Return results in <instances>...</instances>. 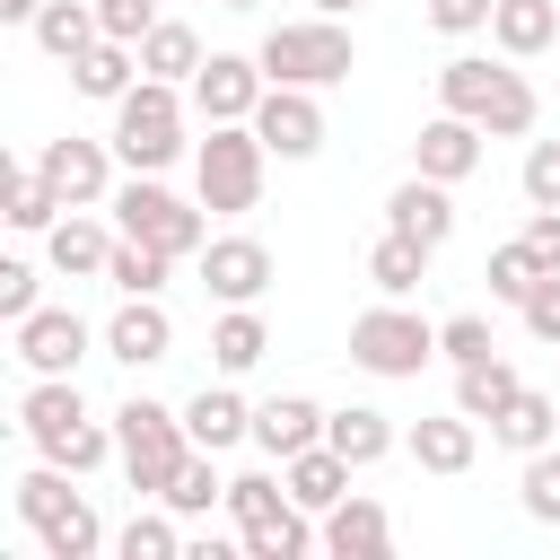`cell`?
Masks as SVG:
<instances>
[{
	"instance_id": "obj_46",
	"label": "cell",
	"mask_w": 560,
	"mask_h": 560,
	"mask_svg": "<svg viewBox=\"0 0 560 560\" xmlns=\"http://www.w3.org/2000/svg\"><path fill=\"white\" fill-rule=\"evenodd\" d=\"M0 315H35V271L26 262H0Z\"/></svg>"
},
{
	"instance_id": "obj_1",
	"label": "cell",
	"mask_w": 560,
	"mask_h": 560,
	"mask_svg": "<svg viewBox=\"0 0 560 560\" xmlns=\"http://www.w3.org/2000/svg\"><path fill=\"white\" fill-rule=\"evenodd\" d=\"M438 96L455 114H472L481 131H534V88L516 70H499V61H446L438 70Z\"/></svg>"
},
{
	"instance_id": "obj_48",
	"label": "cell",
	"mask_w": 560,
	"mask_h": 560,
	"mask_svg": "<svg viewBox=\"0 0 560 560\" xmlns=\"http://www.w3.org/2000/svg\"><path fill=\"white\" fill-rule=\"evenodd\" d=\"M525 245H534V254L560 271V210H534V219H525Z\"/></svg>"
},
{
	"instance_id": "obj_22",
	"label": "cell",
	"mask_w": 560,
	"mask_h": 560,
	"mask_svg": "<svg viewBox=\"0 0 560 560\" xmlns=\"http://www.w3.org/2000/svg\"><path fill=\"white\" fill-rule=\"evenodd\" d=\"M35 35H44V52H61V61H79L105 26H96V9H79V0H44L35 9Z\"/></svg>"
},
{
	"instance_id": "obj_40",
	"label": "cell",
	"mask_w": 560,
	"mask_h": 560,
	"mask_svg": "<svg viewBox=\"0 0 560 560\" xmlns=\"http://www.w3.org/2000/svg\"><path fill=\"white\" fill-rule=\"evenodd\" d=\"M525 508H534L542 525H560V455H542V446H534V464H525Z\"/></svg>"
},
{
	"instance_id": "obj_51",
	"label": "cell",
	"mask_w": 560,
	"mask_h": 560,
	"mask_svg": "<svg viewBox=\"0 0 560 560\" xmlns=\"http://www.w3.org/2000/svg\"><path fill=\"white\" fill-rule=\"evenodd\" d=\"M228 9H254V0H228Z\"/></svg>"
},
{
	"instance_id": "obj_33",
	"label": "cell",
	"mask_w": 560,
	"mask_h": 560,
	"mask_svg": "<svg viewBox=\"0 0 560 560\" xmlns=\"http://www.w3.org/2000/svg\"><path fill=\"white\" fill-rule=\"evenodd\" d=\"M210 359H219V368H254V359H262V315H245V306H236V315H219Z\"/></svg>"
},
{
	"instance_id": "obj_20",
	"label": "cell",
	"mask_w": 560,
	"mask_h": 560,
	"mask_svg": "<svg viewBox=\"0 0 560 560\" xmlns=\"http://www.w3.org/2000/svg\"><path fill=\"white\" fill-rule=\"evenodd\" d=\"M131 61H140V44H122V35H96V44L70 61V79H79L88 96H122V88H131Z\"/></svg>"
},
{
	"instance_id": "obj_4",
	"label": "cell",
	"mask_w": 560,
	"mask_h": 560,
	"mask_svg": "<svg viewBox=\"0 0 560 560\" xmlns=\"http://www.w3.org/2000/svg\"><path fill=\"white\" fill-rule=\"evenodd\" d=\"M175 140H184V105H175L166 79H140V88L114 96V149H122L131 166H166Z\"/></svg>"
},
{
	"instance_id": "obj_12",
	"label": "cell",
	"mask_w": 560,
	"mask_h": 560,
	"mask_svg": "<svg viewBox=\"0 0 560 560\" xmlns=\"http://www.w3.org/2000/svg\"><path fill=\"white\" fill-rule=\"evenodd\" d=\"M385 228H402L411 245H446V228H455V201L438 192V175H411V184H394V201H385Z\"/></svg>"
},
{
	"instance_id": "obj_47",
	"label": "cell",
	"mask_w": 560,
	"mask_h": 560,
	"mask_svg": "<svg viewBox=\"0 0 560 560\" xmlns=\"http://www.w3.org/2000/svg\"><path fill=\"white\" fill-rule=\"evenodd\" d=\"M490 9H499V0H429V18H438L446 35H464V26H490Z\"/></svg>"
},
{
	"instance_id": "obj_34",
	"label": "cell",
	"mask_w": 560,
	"mask_h": 560,
	"mask_svg": "<svg viewBox=\"0 0 560 560\" xmlns=\"http://www.w3.org/2000/svg\"><path fill=\"white\" fill-rule=\"evenodd\" d=\"M70 420H88L79 385H61V376H52V385H35V394H26V429H35V438H52V429H70Z\"/></svg>"
},
{
	"instance_id": "obj_2",
	"label": "cell",
	"mask_w": 560,
	"mask_h": 560,
	"mask_svg": "<svg viewBox=\"0 0 560 560\" xmlns=\"http://www.w3.org/2000/svg\"><path fill=\"white\" fill-rule=\"evenodd\" d=\"M262 70H271V79H289V88L350 79V35L332 26V9H324V18H289V26H271V35H262Z\"/></svg>"
},
{
	"instance_id": "obj_36",
	"label": "cell",
	"mask_w": 560,
	"mask_h": 560,
	"mask_svg": "<svg viewBox=\"0 0 560 560\" xmlns=\"http://www.w3.org/2000/svg\"><path fill=\"white\" fill-rule=\"evenodd\" d=\"M52 464H70V472H88V464H105V429L96 420H70V429H52V438H35Z\"/></svg>"
},
{
	"instance_id": "obj_38",
	"label": "cell",
	"mask_w": 560,
	"mask_h": 560,
	"mask_svg": "<svg viewBox=\"0 0 560 560\" xmlns=\"http://www.w3.org/2000/svg\"><path fill=\"white\" fill-rule=\"evenodd\" d=\"M52 210H61V192L44 175H9V228H44Z\"/></svg>"
},
{
	"instance_id": "obj_10",
	"label": "cell",
	"mask_w": 560,
	"mask_h": 560,
	"mask_svg": "<svg viewBox=\"0 0 560 560\" xmlns=\"http://www.w3.org/2000/svg\"><path fill=\"white\" fill-rule=\"evenodd\" d=\"M411 149H420V175L455 184V175H472V166H481V122L446 105L438 122H420V140H411Z\"/></svg>"
},
{
	"instance_id": "obj_19",
	"label": "cell",
	"mask_w": 560,
	"mask_h": 560,
	"mask_svg": "<svg viewBox=\"0 0 560 560\" xmlns=\"http://www.w3.org/2000/svg\"><path fill=\"white\" fill-rule=\"evenodd\" d=\"M324 542H332L341 560H376V551L394 542V525H385V508H368V499H341V508H332V525H324Z\"/></svg>"
},
{
	"instance_id": "obj_35",
	"label": "cell",
	"mask_w": 560,
	"mask_h": 560,
	"mask_svg": "<svg viewBox=\"0 0 560 560\" xmlns=\"http://www.w3.org/2000/svg\"><path fill=\"white\" fill-rule=\"evenodd\" d=\"M44 542H52V560H88V551H96V508L70 499L61 516H44Z\"/></svg>"
},
{
	"instance_id": "obj_13",
	"label": "cell",
	"mask_w": 560,
	"mask_h": 560,
	"mask_svg": "<svg viewBox=\"0 0 560 560\" xmlns=\"http://www.w3.org/2000/svg\"><path fill=\"white\" fill-rule=\"evenodd\" d=\"M18 350H26L44 376H61V368H79V350H88V324H79L70 306H35V315H18Z\"/></svg>"
},
{
	"instance_id": "obj_15",
	"label": "cell",
	"mask_w": 560,
	"mask_h": 560,
	"mask_svg": "<svg viewBox=\"0 0 560 560\" xmlns=\"http://www.w3.org/2000/svg\"><path fill=\"white\" fill-rule=\"evenodd\" d=\"M35 175H44L61 201H96V192H105V149H96V140H52V149L35 158Z\"/></svg>"
},
{
	"instance_id": "obj_43",
	"label": "cell",
	"mask_w": 560,
	"mask_h": 560,
	"mask_svg": "<svg viewBox=\"0 0 560 560\" xmlns=\"http://www.w3.org/2000/svg\"><path fill=\"white\" fill-rule=\"evenodd\" d=\"M228 508L254 525V516H271V508H280V481H271V472H236V481H228Z\"/></svg>"
},
{
	"instance_id": "obj_32",
	"label": "cell",
	"mask_w": 560,
	"mask_h": 560,
	"mask_svg": "<svg viewBox=\"0 0 560 560\" xmlns=\"http://www.w3.org/2000/svg\"><path fill=\"white\" fill-rule=\"evenodd\" d=\"M166 262H175V254H158V245H140V236H122V245H114V262H105V271H114V280H122V289H131V298H149V289H158V280H166Z\"/></svg>"
},
{
	"instance_id": "obj_50",
	"label": "cell",
	"mask_w": 560,
	"mask_h": 560,
	"mask_svg": "<svg viewBox=\"0 0 560 560\" xmlns=\"http://www.w3.org/2000/svg\"><path fill=\"white\" fill-rule=\"evenodd\" d=\"M315 9H332V18H341V9H359V0H315Z\"/></svg>"
},
{
	"instance_id": "obj_6",
	"label": "cell",
	"mask_w": 560,
	"mask_h": 560,
	"mask_svg": "<svg viewBox=\"0 0 560 560\" xmlns=\"http://www.w3.org/2000/svg\"><path fill=\"white\" fill-rule=\"evenodd\" d=\"M262 131H245V122H210V140H201V201L210 210H245L254 192H262Z\"/></svg>"
},
{
	"instance_id": "obj_8",
	"label": "cell",
	"mask_w": 560,
	"mask_h": 560,
	"mask_svg": "<svg viewBox=\"0 0 560 560\" xmlns=\"http://www.w3.org/2000/svg\"><path fill=\"white\" fill-rule=\"evenodd\" d=\"M254 131L280 149V158H306L315 140H324V105L306 96V88H289V79H271L262 88V105H254Z\"/></svg>"
},
{
	"instance_id": "obj_26",
	"label": "cell",
	"mask_w": 560,
	"mask_h": 560,
	"mask_svg": "<svg viewBox=\"0 0 560 560\" xmlns=\"http://www.w3.org/2000/svg\"><path fill=\"white\" fill-rule=\"evenodd\" d=\"M420 262H429V245H411V236H402V228H385V236H376V245H368V280H376V289H385V298H402V289H411V280H420Z\"/></svg>"
},
{
	"instance_id": "obj_30",
	"label": "cell",
	"mask_w": 560,
	"mask_h": 560,
	"mask_svg": "<svg viewBox=\"0 0 560 560\" xmlns=\"http://www.w3.org/2000/svg\"><path fill=\"white\" fill-rule=\"evenodd\" d=\"M52 262H61V271H105L114 245H105L96 219H61V228H52Z\"/></svg>"
},
{
	"instance_id": "obj_3",
	"label": "cell",
	"mask_w": 560,
	"mask_h": 560,
	"mask_svg": "<svg viewBox=\"0 0 560 560\" xmlns=\"http://www.w3.org/2000/svg\"><path fill=\"white\" fill-rule=\"evenodd\" d=\"M122 464L131 490H175V472L192 464V429L166 402H122Z\"/></svg>"
},
{
	"instance_id": "obj_37",
	"label": "cell",
	"mask_w": 560,
	"mask_h": 560,
	"mask_svg": "<svg viewBox=\"0 0 560 560\" xmlns=\"http://www.w3.org/2000/svg\"><path fill=\"white\" fill-rule=\"evenodd\" d=\"M438 350H446L455 368H472V359H499V341H490V324H481V315H446V324H438Z\"/></svg>"
},
{
	"instance_id": "obj_9",
	"label": "cell",
	"mask_w": 560,
	"mask_h": 560,
	"mask_svg": "<svg viewBox=\"0 0 560 560\" xmlns=\"http://www.w3.org/2000/svg\"><path fill=\"white\" fill-rule=\"evenodd\" d=\"M192 96H201L210 122H245V114L262 105V70H254L245 52H210V61L192 70Z\"/></svg>"
},
{
	"instance_id": "obj_28",
	"label": "cell",
	"mask_w": 560,
	"mask_h": 560,
	"mask_svg": "<svg viewBox=\"0 0 560 560\" xmlns=\"http://www.w3.org/2000/svg\"><path fill=\"white\" fill-rule=\"evenodd\" d=\"M324 446H341L350 464H376V455L394 446V429H385V411H359V402H350V411L324 420Z\"/></svg>"
},
{
	"instance_id": "obj_5",
	"label": "cell",
	"mask_w": 560,
	"mask_h": 560,
	"mask_svg": "<svg viewBox=\"0 0 560 560\" xmlns=\"http://www.w3.org/2000/svg\"><path fill=\"white\" fill-rule=\"evenodd\" d=\"M438 350V324L411 315V306H368L350 324V359L376 368V376H420V359Z\"/></svg>"
},
{
	"instance_id": "obj_31",
	"label": "cell",
	"mask_w": 560,
	"mask_h": 560,
	"mask_svg": "<svg viewBox=\"0 0 560 560\" xmlns=\"http://www.w3.org/2000/svg\"><path fill=\"white\" fill-rule=\"evenodd\" d=\"M245 542H254V560H298L306 551V516L298 508H271V516L245 525Z\"/></svg>"
},
{
	"instance_id": "obj_7",
	"label": "cell",
	"mask_w": 560,
	"mask_h": 560,
	"mask_svg": "<svg viewBox=\"0 0 560 560\" xmlns=\"http://www.w3.org/2000/svg\"><path fill=\"white\" fill-rule=\"evenodd\" d=\"M122 236H140V245H158V254H192L201 245V210H184L166 184H122Z\"/></svg>"
},
{
	"instance_id": "obj_16",
	"label": "cell",
	"mask_w": 560,
	"mask_h": 560,
	"mask_svg": "<svg viewBox=\"0 0 560 560\" xmlns=\"http://www.w3.org/2000/svg\"><path fill=\"white\" fill-rule=\"evenodd\" d=\"M254 438H262V446H271V455L289 464L298 446H315V438H324V411H315L306 394H271V402L254 411Z\"/></svg>"
},
{
	"instance_id": "obj_24",
	"label": "cell",
	"mask_w": 560,
	"mask_h": 560,
	"mask_svg": "<svg viewBox=\"0 0 560 560\" xmlns=\"http://www.w3.org/2000/svg\"><path fill=\"white\" fill-rule=\"evenodd\" d=\"M508 402H516V368H508V359H472V368H464V385H455V411L499 420Z\"/></svg>"
},
{
	"instance_id": "obj_11",
	"label": "cell",
	"mask_w": 560,
	"mask_h": 560,
	"mask_svg": "<svg viewBox=\"0 0 560 560\" xmlns=\"http://www.w3.org/2000/svg\"><path fill=\"white\" fill-rule=\"evenodd\" d=\"M201 271H210V289H219L228 306H245V298H262V280H271V245H262V236H210Z\"/></svg>"
},
{
	"instance_id": "obj_23",
	"label": "cell",
	"mask_w": 560,
	"mask_h": 560,
	"mask_svg": "<svg viewBox=\"0 0 560 560\" xmlns=\"http://www.w3.org/2000/svg\"><path fill=\"white\" fill-rule=\"evenodd\" d=\"M140 70H149V79H175V70H201V35H192L184 18H158V26L140 35Z\"/></svg>"
},
{
	"instance_id": "obj_39",
	"label": "cell",
	"mask_w": 560,
	"mask_h": 560,
	"mask_svg": "<svg viewBox=\"0 0 560 560\" xmlns=\"http://www.w3.org/2000/svg\"><path fill=\"white\" fill-rule=\"evenodd\" d=\"M525 201L534 210H560V140H534L525 149Z\"/></svg>"
},
{
	"instance_id": "obj_17",
	"label": "cell",
	"mask_w": 560,
	"mask_h": 560,
	"mask_svg": "<svg viewBox=\"0 0 560 560\" xmlns=\"http://www.w3.org/2000/svg\"><path fill=\"white\" fill-rule=\"evenodd\" d=\"M166 341H175V324H166V306H149V298H131V306L105 324V350L131 359V368H140V359H166Z\"/></svg>"
},
{
	"instance_id": "obj_41",
	"label": "cell",
	"mask_w": 560,
	"mask_h": 560,
	"mask_svg": "<svg viewBox=\"0 0 560 560\" xmlns=\"http://www.w3.org/2000/svg\"><path fill=\"white\" fill-rule=\"evenodd\" d=\"M122 560H175V525L166 516H131L122 525Z\"/></svg>"
},
{
	"instance_id": "obj_29",
	"label": "cell",
	"mask_w": 560,
	"mask_h": 560,
	"mask_svg": "<svg viewBox=\"0 0 560 560\" xmlns=\"http://www.w3.org/2000/svg\"><path fill=\"white\" fill-rule=\"evenodd\" d=\"M551 420H560V394H534V385H516V402H508L490 429H499L508 446H542V438H551Z\"/></svg>"
},
{
	"instance_id": "obj_49",
	"label": "cell",
	"mask_w": 560,
	"mask_h": 560,
	"mask_svg": "<svg viewBox=\"0 0 560 560\" xmlns=\"http://www.w3.org/2000/svg\"><path fill=\"white\" fill-rule=\"evenodd\" d=\"M35 9H44V0H0V18H35Z\"/></svg>"
},
{
	"instance_id": "obj_42",
	"label": "cell",
	"mask_w": 560,
	"mask_h": 560,
	"mask_svg": "<svg viewBox=\"0 0 560 560\" xmlns=\"http://www.w3.org/2000/svg\"><path fill=\"white\" fill-rule=\"evenodd\" d=\"M219 490H228V481H210V464H184V472H175V490H166V508H175V516H201Z\"/></svg>"
},
{
	"instance_id": "obj_45",
	"label": "cell",
	"mask_w": 560,
	"mask_h": 560,
	"mask_svg": "<svg viewBox=\"0 0 560 560\" xmlns=\"http://www.w3.org/2000/svg\"><path fill=\"white\" fill-rule=\"evenodd\" d=\"M525 324H534L542 341H560V271H542V280H534V298H525Z\"/></svg>"
},
{
	"instance_id": "obj_21",
	"label": "cell",
	"mask_w": 560,
	"mask_h": 560,
	"mask_svg": "<svg viewBox=\"0 0 560 560\" xmlns=\"http://www.w3.org/2000/svg\"><path fill=\"white\" fill-rule=\"evenodd\" d=\"M551 26H560V0H499V9H490V35H499L508 52H542Z\"/></svg>"
},
{
	"instance_id": "obj_25",
	"label": "cell",
	"mask_w": 560,
	"mask_h": 560,
	"mask_svg": "<svg viewBox=\"0 0 560 560\" xmlns=\"http://www.w3.org/2000/svg\"><path fill=\"white\" fill-rule=\"evenodd\" d=\"M411 446H420V464H429V472H464V464H472V411L420 420V429H411Z\"/></svg>"
},
{
	"instance_id": "obj_27",
	"label": "cell",
	"mask_w": 560,
	"mask_h": 560,
	"mask_svg": "<svg viewBox=\"0 0 560 560\" xmlns=\"http://www.w3.org/2000/svg\"><path fill=\"white\" fill-rule=\"evenodd\" d=\"M542 271H551V262H542V254H534L525 236H508V245H490V298H508V306H525Z\"/></svg>"
},
{
	"instance_id": "obj_14",
	"label": "cell",
	"mask_w": 560,
	"mask_h": 560,
	"mask_svg": "<svg viewBox=\"0 0 560 560\" xmlns=\"http://www.w3.org/2000/svg\"><path fill=\"white\" fill-rule=\"evenodd\" d=\"M289 499H298V508H341V499H350V455L324 446V438L298 446V455H289Z\"/></svg>"
},
{
	"instance_id": "obj_44",
	"label": "cell",
	"mask_w": 560,
	"mask_h": 560,
	"mask_svg": "<svg viewBox=\"0 0 560 560\" xmlns=\"http://www.w3.org/2000/svg\"><path fill=\"white\" fill-rule=\"evenodd\" d=\"M96 26H105V35H122V44H140L158 18H149V0H96Z\"/></svg>"
},
{
	"instance_id": "obj_18",
	"label": "cell",
	"mask_w": 560,
	"mask_h": 560,
	"mask_svg": "<svg viewBox=\"0 0 560 560\" xmlns=\"http://www.w3.org/2000/svg\"><path fill=\"white\" fill-rule=\"evenodd\" d=\"M184 429H192V446H210V455H219V446H236V438L254 429V411H245L228 385H201V394H192V411H184Z\"/></svg>"
}]
</instances>
